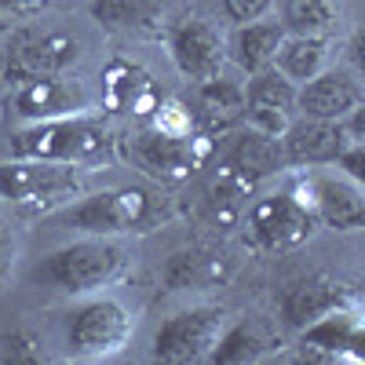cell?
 Returning a JSON list of instances; mask_svg holds the SVG:
<instances>
[{"label": "cell", "mask_w": 365, "mask_h": 365, "mask_svg": "<svg viewBox=\"0 0 365 365\" xmlns=\"http://www.w3.org/2000/svg\"><path fill=\"white\" fill-rule=\"evenodd\" d=\"M329 63V41L325 37H285L278 55H274V66L282 77L289 81H311L314 73H322Z\"/></svg>", "instance_id": "obj_22"}, {"label": "cell", "mask_w": 365, "mask_h": 365, "mask_svg": "<svg viewBox=\"0 0 365 365\" xmlns=\"http://www.w3.org/2000/svg\"><path fill=\"white\" fill-rule=\"evenodd\" d=\"M285 41V26L282 22H245L237 26V34L230 41V55L241 70L249 73H259V70H270L274 66V55H278Z\"/></svg>", "instance_id": "obj_18"}, {"label": "cell", "mask_w": 365, "mask_h": 365, "mask_svg": "<svg viewBox=\"0 0 365 365\" xmlns=\"http://www.w3.org/2000/svg\"><path fill=\"white\" fill-rule=\"evenodd\" d=\"M34 4H37V0H0V11H26Z\"/></svg>", "instance_id": "obj_30"}, {"label": "cell", "mask_w": 365, "mask_h": 365, "mask_svg": "<svg viewBox=\"0 0 365 365\" xmlns=\"http://www.w3.org/2000/svg\"><path fill=\"white\" fill-rule=\"evenodd\" d=\"M282 347V332L274 322L267 318H245L237 325H223L216 347H212V361H223V365H241V361H259L263 354L278 351Z\"/></svg>", "instance_id": "obj_17"}, {"label": "cell", "mask_w": 365, "mask_h": 365, "mask_svg": "<svg viewBox=\"0 0 365 365\" xmlns=\"http://www.w3.org/2000/svg\"><path fill=\"white\" fill-rule=\"evenodd\" d=\"M88 106V96L77 81H66L63 73L22 81L15 96V113L26 120H51V117H73Z\"/></svg>", "instance_id": "obj_14"}, {"label": "cell", "mask_w": 365, "mask_h": 365, "mask_svg": "<svg viewBox=\"0 0 365 365\" xmlns=\"http://www.w3.org/2000/svg\"><path fill=\"white\" fill-rule=\"evenodd\" d=\"M282 161H285L282 139H274V135H263V132H252V128H249V135L237 139L227 172H234L237 179H245L249 187H252L256 179H263V175H270V172H278Z\"/></svg>", "instance_id": "obj_19"}, {"label": "cell", "mask_w": 365, "mask_h": 365, "mask_svg": "<svg viewBox=\"0 0 365 365\" xmlns=\"http://www.w3.org/2000/svg\"><path fill=\"white\" fill-rule=\"evenodd\" d=\"M344 303V292L332 289V285H322V282H303V285H292L282 299V311H285V322L303 329L311 325L314 318H322L329 307Z\"/></svg>", "instance_id": "obj_23"}, {"label": "cell", "mask_w": 365, "mask_h": 365, "mask_svg": "<svg viewBox=\"0 0 365 365\" xmlns=\"http://www.w3.org/2000/svg\"><path fill=\"white\" fill-rule=\"evenodd\" d=\"M154 0H91V19L113 26V29H132L150 19Z\"/></svg>", "instance_id": "obj_25"}, {"label": "cell", "mask_w": 365, "mask_h": 365, "mask_svg": "<svg viewBox=\"0 0 365 365\" xmlns=\"http://www.w3.org/2000/svg\"><path fill=\"white\" fill-rule=\"evenodd\" d=\"M15 252H19V245H15V234L8 230V227H0V282L11 274V267H15Z\"/></svg>", "instance_id": "obj_28"}, {"label": "cell", "mask_w": 365, "mask_h": 365, "mask_svg": "<svg viewBox=\"0 0 365 365\" xmlns=\"http://www.w3.org/2000/svg\"><path fill=\"white\" fill-rule=\"evenodd\" d=\"M303 354H325V358H358V347H361V314L351 303H336L329 307L322 318H314L311 325H303Z\"/></svg>", "instance_id": "obj_15"}, {"label": "cell", "mask_w": 365, "mask_h": 365, "mask_svg": "<svg viewBox=\"0 0 365 365\" xmlns=\"http://www.w3.org/2000/svg\"><path fill=\"white\" fill-rule=\"evenodd\" d=\"M249 227H252V237L259 249L289 252V249H299L314 234L318 220L292 190H285V194H270V197L256 201L249 212Z\"/></svg>", "instance_id": "obj_7"}, {"label": "cell", "mask_w": 365, "mask_h": 365, "mask_svg": "<svg viewBox=\"0 0 365 365\" xmlns=\"http://www.w3.org/2000/svg\"><path fill=\"white\" fill-rule=\"evenodd\" d=\"M282 26L292 29L296 37H322L332 26V4L329 0H285Z\"/></svg>", "instance_id": "obj_24"}, {"label": "cell", "mask_w": 365, "mask_h": 365, "mask_svg": "<svg viewBox=\"0 0 365 365\" xmlns=\"http://www.w3.org/2000/svg\"><path fill=\"white\" fill-rule=\"evenodd\" d=\"M274 0H223V11L230 22L245 26V22H259L267 11H270Z\"/></svg>", "instance_id": "obj_27"}, {"label": "cell", "mask_w": 365, "mask_h": 365, "mask_svg": "<svg viewBox=\"0 0 365 365\" xmlns=\"http://www.w3.org/2000/svg\"><path fill=\"white\" fill-rule=\"evenodd\" d=\"M361 161H365V150H361V143H351V146L344 150V154L336 158V165H344V172H347L351 179H358V182H361V175H365Z\"/></svg>", "instance_id": "obj_29"}, {"label": "cell", "mask_w": 365, "mask_h": 365, "mask_svg": "<svg viewBox=\"0 0 365 365\" xmlns=\"http://www.w3.org/2000/svg\"><path fill=\"white\" fill-rule=\"evenodd\" d=\"M227 325L223 307H194L172 314L154 336V358L158 361H201L212 354L220 332Z\"/></svg>", "instance_id": "obj_9"}, {"label": "cell", "mask_w": 365, "mask_h": 365, "mask_svg": "<svg viewBox=\"0 0 365 365\" xmlns=\"http://www.w3.org/2000/svg\"><path fill=\"white\" fill-rule=\"evenodd\" d=\"M296 106L318 120H344L361 106V81L347 66L322 70L311 81H303V88L296 91Z\"/></svg>", "instance_id": "obj_12"}, {"label": "cell", "mask_w": 365, "mask_h": 365, "mask_svg": "<svg viewBox=\"0 0 365 365\" xmlns=\"http://www.w3.org/2000/svg\"><path fill=\"white\" fill-rule=\"evenodd\" d=\"M125 245L120 241H110V237H84V241H73V245H63L55 249L37 270L34 278L66 292V296H81V292H96L103 285H110L120 270H125Z\"/></svg>", "instance_id": "obj_2"}, {"label": "cell", "mask_w": 365, "mask_h": 365, "mask_svg": "<svg viewBox=\"0 0 365 365\" xmlns=\"http://www.w3.org/2000/svg\"><path fill=\"white\" fill-rule=\"evenodd\" d=\"M285 158L296 165H325V161H336L344 150L358 139H351V132L340 125V120H318L307 117L299 125L285 128Z\"/></svg>", "instance_id": "obj_16"}, {"label": "cell", "mask_w": 365, "mask_h": 365, "mask_svg": "<svg viewBox=\"0 0 365 365\" xmlns=\"http://www.w3.org/2000/svg\"><path fill=\"white\" fill-rule=\"evenodd\" d=\"M212 154V139L208 135H168V132H139L128 139L125 158L143 168L146 175H154L161 182H182L190 179Z\"/></svg>", "instance_id": "obj_5"}, {"label": "cell", "mask_w": 365, "mask_h": 365, "mask_svg": "<svg viewBox=\"0 0 365 365\" xmlns=\"http://www.w3.org/2000/svg\"><path fill=\"white\" fill-rule=\"evenodd\" d=\"M154 128L168 132V135H187V132H194V117H190V110H182L179 103H168V106H158Z\"/></svg>", "instance_id": "obj_26"}, {"label": "cell", "mask_w": 365, "mask_h": 365, "mask_svg": "<svg viewBox=\"0 0 365 365\" xmlns=\"http://www.w3.org/2000/svg\"><path fill=\"white\" fill-rule=\"evenodd\" d=\"M81 58V41L58 29H26L8 44V77L11 81H37L66 73Z\"/></svg>", "instance_id": "obj_8"}, {"label": "cell", "mask_w": 365, "mask_h": 365, "mask_svg": "<svg viewBox=\"0 0 365 365\" xmlns=\"http://www.w3.org/2000/svg\"><path fill=\"white\" fill-rule=\"evenodd\" d=\"M241 113H245V88L241 84L223 81V77L201 81V88H197V117L208 128H227Z\"/></svg>", "instance_id": "obj_21"}, {"label": "cell", "mask_w": 365, "mask_h": 365, "mask_svg": "<svg viewBox=\"0 0 365 365\" xmlns=\"http://www.w3.org/2000/svg\"><path fill=\"white\" fill-rule=\"evenodd\" d=\"M15 158H37V161H63V165H88L110 154V132L99 120L88 117H51L34 120L29 128L11 135Z\"/></svg>", "instance_id": "obj_1"}, {"label": "cell", "mask_w": 365, "mask_h": 365, "mask_svg": "<svg viewBox=\"0 0 365 365\" xmlns=\"http://www.w3.org/2000/svg\"><path fill=\"white\" fill-rule=\"evenodd\" d=\"M292 106H296V91L289 77H282L278 70L252 73V84L245 88V113H249L252 132L282 139V132L289 128Z\"/></svg>", "instance_id": "obj_13"}, {"label": "cell", "mask_w": 365, "mask_h": 365, "mask_svg": "<svg viewBox=\"0 0 365 365\" xmlns=\"http://www.w3.org/2000/svg\"><path fill=\"white\" fill-rule=\"evenodd\" d=\"M168 48H172V58L182 77L190 81H212L223 73V63H227V44L220 37V29L205 22V19H182L175 22L172 37H168Z\"/></svg>", "instance_id": "obj_11"}, {"label": "cell", "mask_w": 365, "mask_h": 365, "mask_svg": "<svg viewBox=\"0 0 365 365\" xmlns=\"http://www.w3.org/2000/svg\"><path fill=\"white\" fill-rule=\"evenodd\" d=\"M128 336H132V314L110 296L81 303L66 325V344L81 358H110L128 344Z\"/></svg>", "instance_id": "obj_6"}, {"label": "cell", "mask_w": 365, "mask_h": 365, "mask_svg": "<svg viewBox=\"0 0 365 365\" xmlns=\"http://www.w3.org/2000/svg\"><path fill=\"white\" fill-rule=\"evenodd\" d=\"M150 220H154V197L139 187L99 190V194H88V197L81 194V201L63 212L66 227H73L81 234H96V237L143 230Z\"/></svg>", "instance_id": "obj_4"}, {"label": "cell", "mask_w": 365, "mask_h": 365, "mask_svg": "<svg viewBox=\"0 0 365 365\" xmlns=\"http://www.w3.org/2000/svg\"><path fill=\"white\" fill-rule=\"evenodd\" d=\"M84 194V175L63 161L15 158L0 165V197L29 208H58Z\"/></svg>", "instance_id": "obj_3"}, {"label": "cell", "mask_w": 365, "mask_h": 365, "mask_svg": "<svg viewBox=\"0 0 365 365\" xmlns=\"http://www.w3.org/2000/svg\"><path fill=\"white\" fill-rule=\"evenodd\" d=\"M303 205L314 212V220L336 227V230H358L365 220V197L361 182L351 175H303L292 190Z\"/></svg>", "instance_id": "obj_10"}, {"label": "cell", "mask_w": 365, "mask_h": 365, "mask_svg": "<svg viewBox=\"0 0 365 365\" xmlns=\"http://www.w3.org/2000/svg\"><path fill=\"white\" fill-rule=\"evenodd\" d=\"M106 103L113 110H125V113H150V110H158L154 84L146 81L143 70H135L128 63H113L106 70Z\"/></svg>", "instance_id": "obj_20"}]
</instances>
